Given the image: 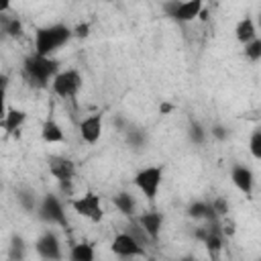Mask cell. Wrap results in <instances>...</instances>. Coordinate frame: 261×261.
I'll return each instance as SVG.
<instances>
[{
  "label": "cell",
  "mask_w": 261,
  "mask_h": 261,
  "mask_svg": "<svg viewBox=\"0 0 261 261\" xmlns=\"http://www.w3.org/2000/svg\"><path fill=\"white\" fill-rule=\"evenodd\" d=\"M73 37V29L63 24V22H53V24H45L39 27L35 31V39H33V51L39 55H49L53 57V53H57L61 47H65Z\"/></svg>",
  "instance_id": "6da1fadb"
},
{
  "label": "cell",
  "mask_w": 261,
  "mask_h": 261,
  "mask_svg": "<svg viewBox=\"0 0 261 261\" xmlns=\"http://www.w3.org/2000/svg\"><path fill=\"white\" fill-rule=\"evenodd\" d=\"M59 71V63L57 59L49 57V55H39V53H31L24 61H22V75L24 80L33 86V88H49L53 77Z\"/></svg>",
  "instance_id": "7a4b0ae2"
},
{
  "label": "cell",
  "mask_w": 261,
  "mask_h": 261,
  "mask_svg": "<svg viewBox=\"0 0 261 261\" xmlns=\"http://www.w3.org/2000/svg\"><path fill=\"white\" fill-rule=\"evenodd\" d=\"M133 184L149 202H153L159 194L161 184H163V167L161 165H147V167L139 169L133 177Z\"/></svg>",
  "instance_id": "3957f363"
},
{
  "label": "cell",
  "mask_w": 261,
  "mask_h": 261,
  "mask_svg": "<svg viewBox=\"0 0 261 261\" xmlns=\"http://www.w3.org/2000/svg\"><path fill=\"white\" fill-rule=\"evenodd\" d=\"M71 210L75 214H80L82 218L90 220V222H100L104 218V206H102V198L96 192H84L82 196L73 198L69 202Z\"/></svg>",
  "instance_id": "277c9868"
},
{
  "label": "cell",
  "mask_w": 261,
  "mask_h": 261,
  "mask_svg": "<svg viewBox=\"0 0 261 261\" xmlns=\"http://www.w3.org/2000/svg\"><path fill=\"white\" fill-rule=\"evenodd\" d=\"M37 216L49 224V226H67V216H65V208L61 204V200L55 194H47L41 198L39 208H37Z\"/></svg>",
  "instance_id": "5b68a950"
},
{
  "label": "cell",
  "mask_w": 261,
  "mask_h": 261,
  "mask_svg": "<svg viewBox=\"0 0 261 261\" xmlns=\"http://www.w3.org/2000/svg\"><path fill=\"white\" fill-rule=\"evenodd\" d=\"M82 73L77 69H59L51 82V92L63 100L75 98L82 88Z\"/></svg>",
  "instance_id": "8992f818"
},
{
  "label": "cell",
  "mask_w": 261,
  "mask_h": 261,
  "mask_svg": "<svg viewBox=\"0 0 261 261\" xmlns=\"http://www.w3.org/2000/svg\"><path fill=\"white\" fill-rule=\"evenodd\" d=\"M165 12L175 22H192L204 12V0H171L165 4Z\"/></svg>",
  "instance_id": "52a82bcc"
},
{
  "label": "cell",
  "mask_w": 261,
  "mask_h": 261,
  "mask_svg": "<svg viewBox=\"0 0 261 261\" xmlns=\"http://www.w3.org/2000/svg\"><path fill=\"white\" fill-rule=\"evenodd\" d=\"M110 251L116 255V257H120V259H130V257H143L147 251H145V247L128 232V230H122V232H118L114 239H112V243H110Z\"/></svg>",
  "instance_id": "ba28073f"
},
{
  "label": "cell",
  "mask_w": 261,
  "mask_h": 261,
  "mask_svg": "<svg viewBox=\"0 0 261 261\" xmlns=\"http://www.w3.org/2000/svg\"><path fill=\"white\" fill-rule=\"evenodd\" d=\"M35 251H37V255L41 259H49V261L63 257V253H61V241L55 234V230H51V228H47V230H43L39 234V239L35 241Z\"/></svg>",
  "instance_id": "9c48e42d"
},
{
  "label": "cell",
  "mask_w": 261,
  "mask_h": 261,
  "mask_svg": "<svg viewBox=\"0 0 261 261\" xmlns=\"http://www.w3.org/2000/svg\"><path fill=\"white\" fill-rule=\"evenodd\" d=\"M80 137L86 145H96L102 139V130H104V118L100 112H92L88 116H84L80 120Z\"/></svg>",
  "instance_id": "30bf717a"
},
{
  "label": "cell",
  "mask_w": 261,
  "mask_h": 261,
  "mask_svg": "<svg viewBox=\"0 0 261 261\" xmlns=\"http://www.w3.org/2000/svg\"><path fill=\"white\" fill-rule=\"evenodd\" d=\"M47 163H49V173H51L61 186H67V184L73 181V177H75V163H73L69 157L51 155Z\"/></svg>",
  "instance_id": "8fae6325"
},
{
  "label": "cell",
  "mask_w": 261,
  "mask_h": 261,
  "mask_svg": "<svg viewBox=\"0 0 261 261\" xmlns=\"http://www.w3.org/2000/svg\"><path fill=\"white\" fill-rule=\"evenodd\" d=\"M230 181L232 186L247 198H251L253 194V188H255V175L251 171V167L243 165V163H237L230 167Z\"/></svg>",
  "instance_id": "7c38bea8"
},
{
  "label": "cell",
  "mask_w": 261,
  "mask_h": 261,
  "mask_svg": "<svg viewBox=\"0 0 261 261\" xmlns=\"http://www.w3.org/2000/svg\"><path fill=\"white\" fill-rule=\"evenodd\" d=\"M27 122V112L22 108H16V106H10V108H4V114H2V128L6 135H18V130L22 128V124Z\"/></svg>",
  "instance_id": "4fadbf2b"
},
{
  "label": "cell",
  "mask_w": 261,
  "mask_h": 261,
  "mask_svg": "<svg viewBox=\"0 0 261 261\" xmlns=\"http://www.w3.org/2000/svg\"><path fill=\"white\" fill-rule=\"evenodd\" d=\"M135 218L147 230V234L153 239V243H157L159 237H161V228H163V214L161 212H155V210H149V212H141Z\"/></svg>",
  "instance_id": "5bb4252c"
},
{
  "label": "cell",
  "mask_w": 261,
  "mask_h": 261,
  "mask_svg": "<svg viewBox=\"0 0 261 261\" xmlns=\"http://www.w3.org/2000/svg\"><path fill=\"white\" fill-rule=\"evenodd\" d=\"M259 33V27H257V20L253 16H243L237 24H234V39L241 43V45H247L249 41H253Z\"/></svg>",
  "instance_id": "9a60e30c"
},
{
  "label": "cell",
  "mask_w": 261,
  "mask_h": 261,
  "mask_svg": "<svg viewBox=\"0 0 261 261\" xmlns=\"http://www.w3.org/2000/svg\"><path fill=\"white\" fill-rule=\"evenodd\" d=\"M41 139L47 145H57V143H63L65 141V133H63L61 124L55 118H47L41 124Z\"/></svg>",
  "instance_id": "2e32d148"
},
{
  "label": "cell",
  "mask_w": 261,
  "mask_h": 261,
  "mask_svg": "<svg viewBox=\"0 0 261 261\" xmlns=\"http://www.w3.org/2000/svg\"><path fill=\"white\" fill-rule=\"evenodd\" d=\"M112 204H114V208L122 216H128V218L137 216V200H135V196L130 192H118V194H114Z\"/></svg>",
  "instance_id": "e0dca14e"
},
{
  "label": "cell",
  "mask_w": 261,
  "mask_h": 261,
  "mask_svg": "<svg viewBox=\"0 0 261 261\" xmlns=\"http://www.w3.org/2000/svg\"><path fill=\"white\" fill-rule=\"evenodd\" d=\"M16 202H18V206H20L24 212H37L41 200H39V196H37V192H35L33 188L22 186V188L16 190Z\"/></svg>",
  "instance_id": "ac0fdd59"
},
{
  "label": "cell",
  "mask_w": 261,
  "mask_h": 261,
  "mask_svg": "<svg viewBox=\"0 0 261 261\" xmlns=\"http://www.w3.org/2000/svg\"><path fill=\"white\" fill-rule=\"evenodd\" d=\"M188 216L192 220H220L214 216V210H212V204L210 202H204V200H196L188 206Z\"/></svg>",
  "instance_id": "d6986e66"
},
{
  "label": "cell",
  "mask_w": 261,
  "mask_h": 261,
  "mask_svg": "<svg viewBox=\"0 0 261 261\" xmlns=\"http://www.w3.org/2000/svg\"><path fill=\"white\" fill-rule=\"evenodd\" d=\"M67 257L71 261H94L96 259V249L90 243H77V245H71Z\"/></svg>",
  "instance_id": "ffe728a7"
},
{
  "label": "cell",
  "mask_w": 261,
  "mask_h": 261,
  "mask_svg": "<svg viewBox=\"0 0 261 261\" xmlns=\"http://www.w3.org/2000/svg\"><path fill=\"white\" fill-rule=\"evenodd\" d=\"M2 31L8 37H20L22 35V22L16 16H6L2 14Z\"/></svg>",
  "instance_id": "44dd1931"
},
{
  "label": "cell",
  "mask_w": 261,
  "mask_h": 261,
  "mask_svg": "<svg viewBox=\"0 0 261 261\" xmlns=\"http://www.w3.org/2000/svg\"><path fill=\"white\" fill-rule=\"evenodd\" d=\"M206 137H208V130L200 122H192L188 126V139H190L192 145H198V147L204 145L206 143Z\"/></svg>",
  "instance_id": "7402d4cb"
},
{
  "label": "cell",
  "mask_w": 261,
  "mask_h": 261,
  "mask_svg": "<svg viewBox=\"0 0 261 261\" xmlns=\"http://www.w3.org/2000/svg\"><path fill=\"white\" fill-rule=\"evenodd\" d=\"M243 55L249 61H259L261 59V37H255L247 45H243Z\"/></svg>",
  "instance_id": "603a6c76"
},
{
  "label": "cell",
  "mask_w": 261,
  "mask_h": 261,
  "mask_svg": "<svg viewBox=\"0 0 261 261\" xmlns=\"http://www.w3.org/2000/svg\"><path fill=\"white\" fill-rule=\"evenodd\" d=\"M126 143L133 147V149H143L147 145V135L139 128H128L126 130Z\"/></svg>",
  "instance_id": "cb8c5ba5"
},
{
  "label": "cell",
  "mask_w": 261,
  "mask_h": 261,
  "mask_svg": "<svg viewBox=\"0 0 261 261\" xmlns=\"http://www.w3.org/2000/svg\"><path fill=\"white\" fill-rule=\"evenodd\" d=\"M249 153H251L253 159L261 161V128L251 133V137H249Z\"/></svg>",
  "instance_id": "d4e9b609"
},
{
  "label": "cell",
  "mask_w": 261,
  "mask_h": 261,
  "mask_svg": "<svg viewBox=\"0 0 261 261\" xmlns=\"http://www.w3.org/2000/svg\"><path fill=\"white\" fill-rule=\"evenodd\" d=\"M8 257H10V259H24V241H22L18 234H16V237H12Z\"/></svg>",
  "instance_id": "484cf974"
},
{
  "label": "cell",
  "mask_w": 261,
  "mask_h": 261,
  "mask_svg": "<svg viewBox=\"0 0 261 261\" xmlns=\"http://www.w3.org/2000/svg\"><path fill=\"white\" fill-rule=\"evenodd\" d=\"M210 204H212V210H214V216L216 218L222 220L224 216H228V202L224 198H214Z\"/></svg>",
  "instance_id": "4316f807"
},
{
  "label": "cell",
  "mask_w": 261,
  "mask_h": 261,
  "mask_svg": "<svg viewBox=\"0 0 261 261\" xmlns=\"http://www.w3.org/2000/svg\"><path fill=\"white\" fill-rule=\"evenodd\" d=\"M210 135H212V139H216V141H226V139H228V128H226L224 124H212Z\"/></svg>",
  "instance_id": "83f0119b"
},
{
  "label": "cell",
  "mask_w": 261,
  "mask_h": 261,
  "mask_svg": "<svg viewBox=\"0 0 261 261\" xmlns=\"http://www.w3.org/2000/svg\"><path fill=\"white\" fill-rule=\"evenodd\" d=\"M88 24L84 22V24H77L75 29H73V37H88Z\"/></svg>",
  "instance_id": "f1b7e54d"
},
{
  "label": "cell",
  "mask_w": 261,
  "mask_h": 261,
  "mask_svg": "<svg viewBox=\"0 0 261 261\" xmlns=\"http://www.w3.org/2000/svg\"><path fill=\"white\" fill-rule=\"evenodd\" d=\"M10 6H12V0H0V14H8Z\"/></svg>",
  "instance_id": "f546056e"
},
{
  "label": "cell",
  "mask_w": 261,
  "mask_h": 261,
  "mask_svg": "<svg viewBox=\"0 0 261 261\" xmlns=\"http://www.w3.org/2000/svg\"><path fill=\"white\" fill-rule=\"evenodd\" d=\"M257 27L261 29V14H259V18H257Z\"/></svg>",
  "instance_id": "4dcf8cb0"
}]
</instances>
